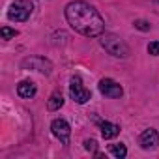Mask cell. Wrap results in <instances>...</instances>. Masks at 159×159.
Returning <instances> with one entry per match:
<instances>
[{"instance_id":"cell-1","label":"cell","mask_w":159,"mask_h":159,"mask_svg":"<svg viewBox=\"0 0 159 159\" xmlns=\"http://www.w3.org/2000/svg\"><path fill=\"white\" fill-rule=\"evenodd\" d=\"M66 13V21L67 25L79 32L81 36L86 38H98L103 34L105 30V21L103 17L98 13V10L83 0H75V2H69L64 10Z\"/></svg>"},{"instance_id":"cell-2","label":"cell","mask_w":159,"mask_h":159,"mask_svg":"<svg viewBox=\"0 0 159 159\" xmlns=\"http://www.w3.org/2000/svg\"><path fill=\"white\" fill-rule=\"evenodd\" d=\"M99 41H101V47L116 58H127L131 54V49L127 47V43L114 34H101Z\"/></svg>"},{"instance_id":"cell-3","label":"cell","mask_w":159,"mask_h":159,"mask_svg":"<svg viewBox=\"0 0 159 159\" xmlns=\"http://www.w3.org/2000/svg\"><path fill=\"white\" fill-rule=\"evenodd\" d=\"M32 10H34V4L30 0H15L8 10V17L15 23H23L32 15Z\"/></svg>"},{"instance_id":"cell-4","label":"cell","mask_w":159,"mask_h":159,"mask_svg":"<svg viewBox=\"0 0 159 159\" xmlns=\"http://www.w3.org/2000/svg\"><path fill=\"white\" fill-rule=\"evenodd\" d=\"M69 96H71V99H73L75 103H79V105H84V103L90 99V90L84 88L81 77L75 75V77L69 79Z\"/></svg>"},{"instance_id":"cell-5","label":"cell","mask_w":159,"mask_h":159,"mask_svg":"<svg viewBox=\"0 0 159 159\" xmlns=\"http://www.w3.org/2000/svg\"><path fill=\"white\" fill-rule=\"evenodd\" d=\"M21 67L30 69V71H38V73H43V75H49L52 71V64L43 56H28L21 62Z\"/></svg>"},{"instance_id":"cell-6","label":"cell","mask_w":159,"mask_h":159,"mask_svg":"<svg viewBox=\"0 0 159 159\" xmlns=\"http://www.w3.org/2000/svg\"><path fill=\"white\" fill-rule=\"evenodd\" d=\"M99 92L105 98H111V99H118L124 94L122 86L116 81H112V79H101V81H99Z\"/></svg>"},{"instance_id":"cell-7","label":"cell","mask_w":159,"mask_h":159,"mask_svg":"<svg viewBox=\"0 0 159 159\" xmlns=\"http://www.w3.org/2000/svg\"><path fill=\"white\" fill-rule=\"evenodd\" d=\"M51 131H52V135H54L56 139H60V142L69 144L71 127H69V124H67L64 118H56V120H52V124H51Z\"/></svg>"},{"instance_id":"cell-8","label":"cell","mask_w":159,"mask_h":159,"mask_svg":"<svg viewBox=\"0 0 159 159\" xmlns=\"http://www.w3.org/2000/svg\"><path fill=\"white\" fill-rule=\"evenodd\" d=\"M139 142H140V148H144V150H153V148L159 146V135H157L155 129L150 127V129H146V131L140 135Z\"/></svg>"},{"instance_id":"cell-9","label":"cell","mask_w":159,"mask_h":159,"mask_svg":"<svg viewBox=\"0 0 159 159\" xmlns=\"http://www.w3.org/2000/svg\"><path fill=\"white\" fill-rule=\"evenodd\" d=\"M36 84L32 83V81H21L19 84H17V94L21 96V98H25V99H30V98H34L36 96Z\"/></svg>"},{"instance_id":"cell-10","label":"cell","mask_w":159,"mask_h":159,"mask_svg":"<svg viewBox=\"0 0 159 159\" xmlns=\"http://www.w3.org/2000/svg\"><path fill=\"white\" fill-rule=\"evenodd\" d=\"M62 105H64V96H62V92H60V90L52 92L51 98L47 99V109H49L51 112H54V111H58Z\"/></svg>"},{"instance_id":"cell-11","label":"cell","mask_w":159,"mask_h":159,"mask_svg":"<svg viewBox=\"0 0 159 159\" xmlns=\"http://www.w3.org/2000/svg\"><path fill=\"white\" fill-rule=\"evenodd\" d=\"M118 133H120V125L111 124V122H103V124H101V135H103V139H105V140L114 139Z\"/></svg>"},{"instance_id":"cell-12","label":"cell","mask_w":159,"mask_h":159,"mask_svg":"<svg viewBox=\"0 0 159 159\" xmlns=\"http://www.w3.org/2000/svg\"><path fill=\"white\" fill-rule=\"evenodd\" d=\"M111 152H112V155L114 157H118V159H124L125 155H127V148H125V144H111V148H109Z\"/></svg>"},{"instance_id":"cell-13","label":"cell","mask_w":159,"mask_h":159,"mask_svg":"<svg viewBox=\"0 0 159 159\" xmlns=\"http://www.w3.org/2000/svg\"><path fill=\"white\" fill-rule=\"evenodd\" d=\"M0 34H2V39H11V38H15L19 32H17L15 28H10V26H2Z\"/></svg>"},{"instance_id":"cell-14","label":"cell","mask_w":159,"mask_h":159,"mask_svg":"<svg viewBox=\"0 0 159 159\" xmlns=\"http://www.w3.org/2000/svg\"><path fill=\"white\" fill-rule=\"evenodd\" d=\"M133 26H135L137 30H142V32H148V30H150V23L144 21V19H137V21L133 23Z\"/></svg>"},{"instance_id":"cell-15","label":"cell","mask_w":159,"mask_h":159,"mask_svg":"<svg viewBox=\"0 0 159 159\" xmlns=\"http://www.w3.org/2000/svg\"><path fill=\"white\" fill-rule=\"evenodd\" d=\"M148 52L153 54V56H159V41H152L148 45Z\"/></svg>"},{"instance_id":"cell-16","label":"cell","mask_w":159,"mask_h":159,"mask_svg":"<svg viewBox=\"0 0 159 159\" xmlns=\"http://www.w3.org/2000/svg\"><path fill=\"white\" fill-rule=\"evenodd\" d=\"M84 148H86L88 152H96V150H98V142H96L94 139H88V140H84Z\"/></svg>"},{"instance_id":"cell-17","label":"cell","mask_w":159,"mask_h":159,"mask_svg":"<svg viewBox=\"0 0 159 159\" xmlns=\"http://www.w3.org/2000/svg\"><path fill=\"white\" fill-rule=\"evenodd\" d=\"M157 4H159V0H157Z\"/></svg>"}]
</instances>
